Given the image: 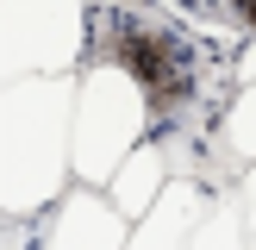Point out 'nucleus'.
Wrapping results in <instances>:
<instances>
[{
    "instance_id": "7ed1b4c3",
    "label": "nucleus",
    "mask_w": 256,
    "mask_h": 250,
    "mask_svg": "<svg viewBox=\"0 0 256 250\" xmlns=\"http://www.w3.org/2000/svg\"><path fill=\"white\" fill-rule=\"evenodd\" d=\"M150 144V106L125 69L106 56H88L75 69V106H69V182L106 188L112 169Z\"/></svg>"
},
{
    "instance_id": "20e7f679",
    "label": "nucleus",
    "mask_w": 256,
    "mask_h": 250,
    "mask_svg": "<svg viewBox=\"0 0 256 250\" xmlns=\"http://www.w3.org/2000/svg\"><path fill=\"white\" fill-rule=\"evenodd\" d=\"M88 6L94 0H0V88L82 69Z\"/></svg>"
},
{
    "instance_id": "1a4fd4ad",
    "label": "nucleus",
    "mask_w": 256,
    "mask_h": 250,
    "mask_svg": "<svg viewBox=\"0 0 256 250\" xmlns=\"http://www.w3.org/2000/svg\"><path fill=\"white\" fill-rule=\"evenodd\" d=\"M188 250H256L244 212H238V200H232V182L206 194V206H200L194 232H188Z\"/></svg>"
},
{
    "instance_id": "9d476101",
    "label": "nucleus",
    "mask_w": 256,
    "mask_h": 250,
    "mask_svg": "<svg viewBox=\"0 0 256 250\" xmlns=\"http://www.w3.org/2000/svg\"><path fill=\"white\" fill-rule=\"evenodd\" d=\"M219 156L225 169H244V162H256V82H238L232 100H225L219 112Z\"/></svg>"
},
{
    "instance_id": "9b49d317",
    "label": "nucleus",
    "mask_w": 256,
    "mask_h": 250,
    "mask_svg": "<svg viewBox=\"0 0 256 250\" xmlns=\"http://www.w3.org/2000/svg\"><path fill=\"white\" fill-rule=\"evenodd\" d=\"M232 200H238V212H244V225L256 238V162H244V169L232 175Z\"/></svg>"
},
{
    "instance_id": "ddd939ff",
    "label": "nucleus",
    "mask_w": 256,
    "mask_h": 250,
    "mask_svg": "<svg viewBox=\"0 0 256 250\" xmlns=\"http://www.w3.org/2000/svg\"><path fill=\"white\" fill-rule=\"evenodd\" d=\"M232 82H256V32L238 38V50H232Z\"/></svg>"
},
{
    "instance_id": "423d86ee",
    "label": "nucleus",
    "mask_w": 256,
    "mask_h": 250,
    "mask_svg": "<svg viewBox=\"0 0 256 250\" xmlns=\"http://www.w3.org/2000/svg\"><path fill=\"white\" fill-rule=\"evenodd\" d=\"M206 194H212V188L182 182V175H175V182L156 194V206H150L144 219H132L125 250H188V232H194V219H200V206H206Z\"/></svg>"
},
{
    "instance_id": "f257e3e1",
    "label": "nucleus",
    "mask_w": 256,
    "mask_h": 250,
    "mask_svg": "<svg viewBox=\"0 0 256 250\" xmlns=\"http://www.w3.org/2000/svg\"><path fill=\"white\" fill-rule=\"evenodd\" d=\"M88 56H106L138 82L150 106V138L162 144L169 169L182 182L206 188V169L219 156V112L232 100V50L200 38L194 25L169 19L162 6H88ZM232 175V169H225Z\"/></svg>"
},
{
    "instance_id": "f03ea898",
    "label": "nucleus",
    "mask_w": 256,
    "mask_h": 250,
    "mask_svg": "<svg viewBox=\"0 0 256 250\" xmlns=\"http://www.w3.org/2000/svg\"><path fill=\"white\" fill-rule=\"evenodd\" d=\"M69 106L75 75H32L0 88V212L44 219L69 188Z\"/></svg>"
},
{
    "instance_id": "6e6552de",
    "label": "nucleus",
    "mask_w": 256,
    "mask_h": 250,
    "mask_svg": "<svg viewBox=\"0 0 256 250\" xmlns=\"http://www.w3.org/2000/svg\"><path fill=\"white\" fill-rule=\"evenodd\" d=\"M162 12L212 44H238L244 32H256V0H162Z\"/></svg>"
},
{
    "instance_id": "f8f14e48",
    "label": "nucleus",
    "mask_w": 256,
    "mask_h": 250,
    "mask_svg": "<svg viewBox=\"0 0 256 250\" xmlns=\"http://www.w3.org/2000/svg\"><path fill=\"white\" fill-rule=\"evenodd\" d=\"M32 244H38L32 219H6V212H0V250H32Z\"/></svg>"
},
{
    "instance_id": "0eeeda50",
    "label": "nucleus",
    "mask_w": 256,
    "mask_h": 250,
    "mask_svg": "<svg viewBox=\"0 0 256 250\" xmlns=\"http://www.w3.org/2000/svg\"><path fill=\"white\" fill-rule=\"evenodd\" d=\"M175 182V169H169V156H162V144L150 138V144H138L132 156L112 169V182H106V200L125 212V219H144L150 206H156V194Z\"/></svg>"
},
{
    "instance_id": "39448f33",
    "label": "nucleus",
    "mask_w": 256,
    "mask_h": 250,
    "mask_svg": "<svg viewBox=\"0 0 256 250\" xmlns=\"http://www.w3.org/2000/svg\"><path fill=\"white\" fill-rule=\"evenodd\" d=\"M125 232H132V219L106 200V188L69 182L44 206L32 250H125Z\"/></svg>"
}]
</instances>
